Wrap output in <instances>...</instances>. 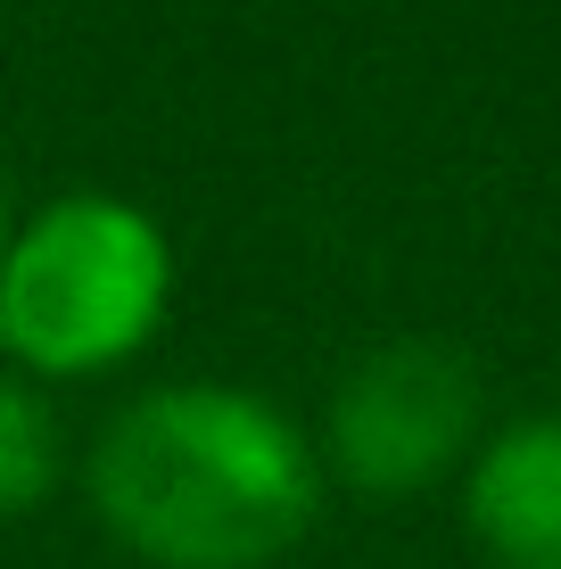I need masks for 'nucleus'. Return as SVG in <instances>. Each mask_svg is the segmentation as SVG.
I'll return each instance as SVG.
<instances>
[{
	"label": "nucleus",
	"mask_w": 561,
	"mask_h": 569,
	"mask_svg": "<svg viewBox=\"0 0 561 569\" xmlns=\"http://www.w3.org/2000/svg\"><path fill=\"white\" fill-rule=\"evenodd\" d=\"M91 512L149 569H273L322 520V455L273 397L173 380L91 446Z\"/></svg>",
	"instance_id": "obj_1"
},
{
	"label": "nucleus",
	"mask_w": 561,
	"mask_h": 569,
	"mask_svg": "<svg viewBox=\"0 0 561 569\" xmlns=\"http://www.w3.org/2000/svg\"><path fill=\"white\" fill-rule=\"evenodd\" d=\"M173 240L116 190H67L9 223L0 248V356L33 380H100L166 330Z\"/></svg>",
	"instance_id": "obj_2"
},
{
	"label": "nucleus",
	"mask_w": 561,
	"mask_h": 569,
	"mask_svg": "<svg viewBox=\"0 0 561 569\" xmlns=\"http://www.w3.org/2000/svg\"><path fill=\"white\" fill-rule=\"evenodd\" d=\"M479 438V371L447 339H380L331 388L322 455L355 496H421Z\"/></svg>",
	"instance_id": "obj_3"
},
{
	"label": "nucleus",
	"mask_w": 561,
	"mask_h": 569,
	"mask_svg": "<svg viewBox=\"0 0 561 569\" xmlns=\"http://www.w3.org/2000/svg\"><path fill=\"white\" fill-rule=\"evenodd\" d=\"M471 528L520 569H561V413L512 421L471 462Z\"/></svg>",
	"instance_id": "obj_4"
},
{
	"label": "nucleus",
	"mask_w": 561,
	"mask_h": 569,
	"mask_svg": "<svg viewBox=\"0 0 561 569\" xmlns=\"http://www.w3.org/2000/svg\"><path fill=\"white\" fill-rule=\"evenodd\" d=\"M58 479V421L33 388L0 380V520H26Z\"/></svg>",
	"instance_id": "obj_5"
},
{
	"label": "nucleus",
	"mask_w": 561,
	"mask_h": 569,
	"mask_svg": "<svg viewBox=\"0 0 561 569\" xmlns=\"http://www.w3.org/2000/svg\"><path fill=\"white\" fill-rule=\"evenodd\" d=\"M0 248H9V199H0Z\"/></svg>",
	"instance_id": "obj_6"
}]
</instances>
